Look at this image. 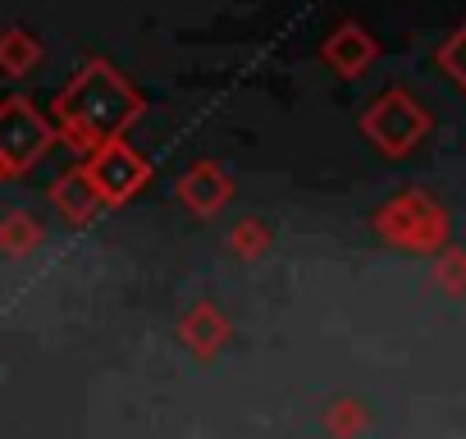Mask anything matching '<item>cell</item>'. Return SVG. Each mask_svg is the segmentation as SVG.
Returning a JSON list of instances; mask_svg holds the SVG:
<instances>
[{
    "mask_svg": "<svg viewBox=\"0 0 466 439\" xmlns=\"http://www.w3.org/2000/svg\"><path fill=\"white\" fill-rule=\"evenodd\" d=\"M380 60V42L370 37V28H361L357 19H343L325 42H320V65L339 78H361L370 65Z\"/></svg>",
    "mask_w": 466,
    "mask_h": 439,
    "instance_id": "ba28073f",
    "label": "cell"
},
{
    "mask_svg": "<svg viewBox=\"0 0 466 439\" xmlns=\"http://www.w3.org/2000/svg\"><path fill=\"white\" fill-rule=\"evenodd\" d=\"M142 115H147V97L106 60H87L56 97V124L78 151L124 138Z\"/></svg>",
    "mask_w": 466,
    "mask_h": 439,
    "instance_id": "6da1fadb",
    "label": "cell"
},
{
    "mask_svg": "<svg viewBox=\"0 0 466 439\" xmlns=\"http://www.w3.org/2000/svg\"><path fill=\"white\" fill-rule=\"evenodd\" d=\"M10 174V165H5V156H0V179H5Z\"/></svg>",
    "mask_w": 466,
    "mask_h": 439,
    "instance_id": "2e32d148",
    "label": "cell"
},
{
    "mask_svg": "<svg viewBox=\"0 0 466 439\" xmlns=\"http://www.w3.org/2000/svg\"><path fill=\"white\" fill-rule=\"evenodd\" d=\"M434 60H439V69H443V74H448V78H452V83L466 92V24H461V28H457V33H452V37L439 46V56H434Z\"/></svg>",
    "mask_w": 466,
    "mask_h": 439,
    "instance_id": "5bb4252c",
    "label": "cell"
},
{
    "mask_svg": "<svg viewBox=\"0 0 466 439\" xmlns=\"http://www.w3.org/2000/svg\"><path fill=\"white\" fill-rule=\"evenodd\" d=\"M228 252L238 257V261H261L270 248H275V230L266 225L261 215H243V220H233L228 225Z\"/></svg>",
    "mask_w": 466,
    "mask_h": 439,
    "instance_id": "30bf717a",
    "label": "cell"
},
{
    "mask_svg": "<svg viewBox=\"0 0 466 439\" xmlns=\"http://www.w3.org/2000/svg\"><path fill=\"white\" fill-rule=\"evenodd\" d=\"M33 243H37V225H33V220H24V215H10L5 220V248L10 252H24Z\"/></svg>",
    "mask_w": 466,
    "mask_h": 439,
    "instance_id": "9a60e30c",
    "label": "cell"
},
{
    "mask_svg": "<svg viewBox=\"0 0 466 439\" xmlns=\"http://www.w3.org/2000/svg\"><path fill=\"white\" fill-rule=\"evenodd\" d=\"M325 430L339 434V439L370 430V412H366V403H361V398H334V403L325 407Z\"/></svg>",
    "mask_w": 466,
    "mask_h": 439,
    "instance_id": "7c38bea8",
    "label": "cell"
},
{
    "mask_svg": "<svg viewBox=\"0 0 466 439\" xmlns=\"http://www.w3.org/2000/svg\"><path fill=\"white\" fill-rule=\"evenodd\" d=\"M56 206H60V215L65 220H74V225H83V220H92L96 215V206H101V192H96V183H92V174H87V165H78V169H69L60 183H56Z\"/></svg>",
    "mask_w": 466,
    "mask_h": 439,
    "instance_id": "9c48e42d",
    "label": "cell"
},
{
    "mask_svg": "<svg viewBox=\"0 0 466 439\" xmlns=\"http://www.w3.org/2000/svg\"><path fill=\"white\" fill-rule=\"evenodd\" d=\"M430 284L448 298H466V252L461 248H439L430 257Z\"/></svg>",
    "mask_w": 466,
    "mask_h": 439,
    "instance_id": "8fae6325",
    "label": "cell"
},
{
    "mask_svg": "<svg viewBox=\"0 0 466 439\" xmlns=\"http://www.w3.org/2000/svg\"><path fill=\"white\" fill-rule=\"evenodd\" d=\"M51 138H56V128L24 97H10L0 106V156H5L10 169H28L33 160H42Z\"/></svg>",
    "mask_w": 466,
    "mask_h": 439,
    "instance_id": "5b68a950",
    "label": "cell"
},
{
    "mask_svg": "<svg viewBox=\"0 0 466 439\" xmlns=\"http://www.w3.org/2000/svg\"><path fill=\"white\" fill-rule=\"evenodd\" d=\"M174 339H178L197 362H215V357L228 348L233 325H228V316H224L210 298H197V302H187L183 316L174 321Z\"/></svg>",
    "mask_w": 466,
    "mask_h": 439,
    "instance_id": "52a82bcc",
    "label": "cell"
},
{
    "mask_svg": "<svg viewBox=\"0 0 466 439\" xmlns=\"http://www.w3.org/2000/svg\"><path fill=\"white\" fill-rule=\"evenodd\" d=\"M233 179L215 165V160H192L183 174H178V183H174V197H178V206L187 210V215H197V220H215L228 201H233Z\"/></svg>",
    "mask_w": 466,
    "mask_h": 439,
    "instance_id": "8992f818",
    "label": "cell"
},
{
    "mask_svg": "<svg viewBox=\"0 0 466 439\" xmlns=\"http://www.w3.org/2000/svg\"><path fill=\"white\" fill-rule=\"evenodd\" d=\"M357 128H361V138H366L380 156L402 160V156H411V151L430 138L434 119H430V110H425L407 87H389V92H380V97L361 110Z\"/></svg>",
    "mask_w": 466,
    "mask_h": 439,
    "instance_id": "3957f363",
    "label": "cell"
},
{
    "mask_svg": "<svg viewBox=\"0 0 466 439\" xmlns=\"http://www.w3.org/2000/svg\"><path fill=\"white\" fill-rule=\"evenodd\" d=\"M87 174L101 192V206H124L151 183V160L133 151L124 138H110L87 151Z\"/></svg>",
    "mask_w": 466,
    "mask_h": 439,
    "instance_id": "277c9868",
    "label": "cell"
},
{
    "mask_svg": "<svg viewBox=\"0 0 466 439\" xmlns=\"http://www.w3.org/2000/svg\"><path fill=\"white\" fill-rule=\"evenodd\" d=\"M370 234L393 252L434 257L439 248L452 243V220H448V210L434 192L407 188V192H393L389 201H380L370 210Z\"/></svg>",
    "mask_w": 466,
    "mask_h": 439,
    "instance_id": "7a4b0ae2",
    "label": "cell"
},
{
    "mask_svg": "<svg viewBox=\"0 0 466 439\" xmlns=\"http://www.w3.org/2000/svg\"><path fill=\"white\" fill-rule=\"evenodd\" d=\"M42 60V46L28 37V33H5L0 37V69H10V74H24Z\"/></svg>",
    "mask_w": 466,
    "mask_h": 439,
    "instance_id": "4fadbf2b",
    "label": "cell"
}]
</instances>
